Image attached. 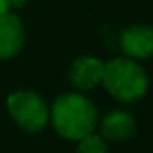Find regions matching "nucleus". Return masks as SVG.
<instances>
[{"label": "nucleus", "mask_w": 153, "mask_h": 153, "mask_svg": "<svg viewBox=\"0 0 153 153\" xmlns=\"http://www.w3.org/2000/svg\"><path fill=\"white\" fill-rule=\"evenodd\" d=\"M52 124L56 131L72 140H79L94 131L97 112L92 101L81 94H63L52 105Z\"/></svg>", "instance_id": "nucleus-1"}, {"label": "nucleus", "mask_w": 153, "mask_h": 153, "mask_svg": "<svg viewBox=\"0 0 153 153\" xmlns=\"http://www.w3.org/2000/svg\"><path fill=\"white\" fill-rule=\"evenodd\" d=\"M101 81L105 88L123 103H135L148 90V76L131 58H117L105 63Z\"/></svg>", "instance_id": "nucleus-2"}, {"label": "nucleus", "mask_w": 153, "mask_h": 153, "mask_svg": "<svg viewBox=\"0 0 153 153\" xmlns=\"http://www.w3.org/2000/svg\"><path fill=\"white\" fill-rule=\"evenodd\" d=\"M7 108L11 117L27 131H40L49 119V110L45 101L34 92H16L9 96Z\"/></svg>", "instance_id": "nucleus-3"}, {"label": "nucleus", "mask_w": 153, "mask_h": 153, "mask_svg": "<svg viewBox=\"0 0 153 153\" xmlns=\"http://www.w3.org/2000/svg\"><path fill=\"white\" fill-rule=\"evenodd\" d=\"M123 52L131 59H146L153 56V27L133 25L121 33L119 38Z\"/></svg>", "instance_id": "nucleus-4"}, {"label": "nucleus", "mask_w": 153, "mask_h": 153, "mask_svg": "<svg viewBox=\"0 0 153 153\" xmlns=\"http://www.w3.org/2000/svg\"><path fill=\"white\" fill-rule=\"evenodd\" d=\"M103 70H105V63L101 59L85 56V58H79L72 63L68 78L76 88L88 90V88H94L97 83H101Z\"/></svg>", "instance_id": "nucleus-5"}, {"label": "nucleus", "mask_w": 153, "mask_h": 153, "mask_svg": "<svg viewBox=\"0 0 153 153\" xmlns=\"http://www.w3.org/2000/svg\"><path fill=\"white\" fill-rule=\"evenodd\" d=\"M24 40L25 36L20 18L11 13L0 15V58L6 59L20 52Z\"/></svg>", "instance_id": "nucleus-6"}, {"label": "nucleus", "mask_w": 153, "mask_h": 153, "mask_svg": "<svg viewBox=\"0 0 153 153\" xmlns=\"http://www.w3.org/2000/svg\"><path fill=\"white\" fill-rule=\"evenodd\" d=\"M99 130H101V135L108 140H126L135 135L137 124H135V119L131 117V114L115 110L103 117Z\"/></svg>", "instance_id": "nucleus-7"}, {"label": "nucleus", "mask_w": 153, "mask_h": 153, "mask_svg": "<svg viewBox=\"0 0 153 153\" xmlns=\"http://www.w3.org/2000/svg\"><path fill=\"white\" fill-rule=\"evenodd\" d=\"M78 153H108V146L105 144L103 137L88 133L87 137L79 139Z\"/></svg>", "instance_id": "nucleus-8"}, {"label": "nucleus", "mask_w": 153, "mask_h": 153, "mask_svg": "<svg viewBox=\"0 0 153 153\" xmlns=\"http://www.w3.org/2000/svg\"><path fill=\"white\" fill-rule=\"evenodd\" d=\"M7 4H9V7H24L25 4H27V0H7Z\"/></svg>", "instance_id": "nucleus-9"}, {"label": "nucleus", "mask_w": 153, "mask_h": 153, "mask_svg": "<svg viewBox=\"0 0 153 153\" xmlns=\"http://www.w3.org/2000/svg\"><path fill=\"white\" fill-rule=\"evenodd\" d=\"M9 13V4H7V0H0V15H6Z\"/></svg>", "instance_id": "nucleus-10"}]
</instances>
